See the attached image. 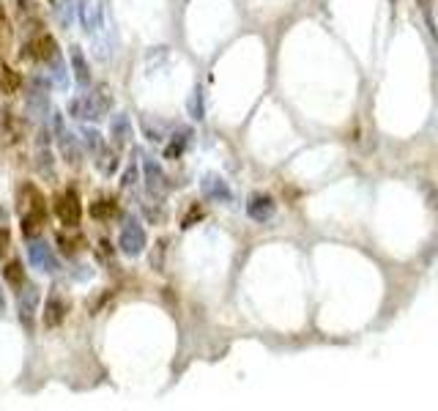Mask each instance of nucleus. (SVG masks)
<instances>
[{
  "mask_svg": "<svg viewBox=\"0 0 438 411\" xmlns=\"http://www.w3.org/2000/svg\"><path fill=\"white\" fill-rule=\"evenodd\" d=\"M17 212H19V222H22V233L28 239H33L36 233L44 228V195L36 189L33 184H25L19 189V203H17Z\"/></svg>",
  "mask_w": 438,
  "mask_h": 411,
  "instance_id": "f257e3e1",
  "label": "nucleus"
},
{
  "mask_svg": "<svg viewBox=\"0 0 438 411\" xmlns=\"http://www.w3.org/2000/svg\"><path fill=\"white\" fill-rule=\"evenodd\" d=\"M110 110V96L99 93V90H88L80 93L77 99L69 102V113L77 121H102Z\"/></svg>",
  "mask_w": 438,
  "mask_h": 411,
  "instance_id": "f03ea898",
  "label": "nucleus"
},
{
  "mask_svg": "<svg viewBox=\"0 0 438 411\" xmlns=\"http://www.w3.org/2000/svg\"><path fill=\"white\" fill-rule=\"evenodd\" d=\"M118 247H121V252L123 255H129V258H137V255L145 250V228L140 225L137 217H132V214L123 217Z\"/></svg>",
  "mask_w": 438,
  "mask_h": 411,
  "instance_id": "7ed1b4c3",
  "label": "nucleus"
},
{
  "mask_svg": "<svg viewBox=\"0 0 438 411\" xmlns=\"http://www.w3.org/2000/svg\"><path fill=\"white\" fill-rule=\"evenodd\" d=\"M53 132H55L58 151L63 154V160L69 162V165H77V162H80V154H83V151H80V140L66 129V121H63L61 113H53Z\"/></svg>",
  "mask_w": 438,
  "mask_h": 411,
  "instance_id": "20e7f679",
  "label": "nucleus"
},
{
  "mask_svg": "<svg viewBox=\"0 0 438 411\" xmlns=\"http://www.w3.org/2000/svg\"><path fill=\"white\" fill-rule=\"evenodd\" d=\"M55 214L58 219L66 225V228H77L80 225V217H83V209H80V197L74 189H66L55 197Z\"/></svg>",
  "mask_w": 438,
  "mask_h": 411,
  "instance_id": "39448f33",
  "label": "nucleus"
},
{
  "mask_svg": "<svg viewBox=\"0 0 438 411\" xmlns=\"http://www.w3.org/2000/svg\"><path fill=\"white\" fill-rule=\"evenodd\" d=\"M77 14H80V22H83V31L93 36L105 25V3L102 0H80Z\"/></svg>",
  "mask_w": 438,
  "mask_h": 411,
  "instance_id": "423d86ee",
  "label": "nucleus"
},
{
  "mask_svg": "<svg viewBox=\"0 0 438 411\" xmlns=\"http://www.w3.org/2000/svg\"><path fill=\"white\" fill-rule=\"evenodd\" d=\"M38 299H41V291H38V286H33V283H22V288H19V321L25 323V329H31L33 326V316H36V307H38Z\"/></svg>",
  "mask_w": 438,
  "mask_h": 411,
  "instance_id": "0eeeda50",
  "label": "nucleus"
},
{
  "mask_svg": "<svg viewBox=\"0 0 438 411\" xmlns=\"http://www.w3.org/2000/svg\"><path fill=\"white\" fill-rule=\"evenodd\" d=\"M28 258H31L33 269L44 271V274H53L55 269H58V258H55L53 247H50L44 239H33V241L28 244Z\"/></svg>",
  "mask_w": 438,
  "mask_h": 411,
  "instance_id": "6e6552de",
  "label": "nucleus"
},
{
  "mask_svg": "<svg viewBox=\"0 0 438 411\" xmlns=\"http://www.w3.org/2000/svg\"><path fill=\"white\" fill-rule=\"evenodd\" d=\"M110 137H113L115 148H126L132 143V121L126 113H115L110 118Z\"/></svg>",
  "mask_w": 438,
  "mask_h": 411,
  "instance_id": "1a4fd4ad",
  "label": "nucleus"
},
{
  "mask_svg": "<svg viewBox=\"0 0 438 411\" xmlns=\"http://www.w3.org/2000/svg\"><path fill=\"white\" fill-rule=\"evenodd\" d=\"M200 189L209 200H217V203H228L230 200V187L228 181H222L217 173H206L203 181H200Z\"/></svg>",
  "mask_w": 438,
  "mask_h": 411,
  "instance_id": "9d476101",
  "label": "nucleus"
},
{
  "mask_svg": "<svg viewBox=\"0 0 438 411\" xmlns=\"http://www.w3.org/2000/svg\"><path fill=\"white\" fill-rule=\"evenodd\" d=\"M277 212V203L268 195H252L249 203H246V214L252 217L255 222H268Z\"/></svg>",
  "mask_w": 438,
  "mask_h": 411,
  "instance_id": "9b49d317",
  "label": "nucleus"
},
{
  "mask_svg": "<svg viewBox=\"0 0 438 411\" xmlns=\"http://www.w3.org/2000/svg\"><path fill=\"white\" fill-rule=\"evenodd\" d=\"M63 316H66V296L58 293V288H53V293L47 299V310H44V326L55 329L58 323L63 321Z\"/></svg>",
  "mask_w": 438,
  "mask_h": 411,
  "instance_id": "f8f14e48",
  "label": "nucleus"
},
{
  "mask_svg": "<svg viewBox=\"0 0 438 411\" xmlns=\"http://www.w3.org/2000/svg\"><path fill=\"white\" fill-rule=\"evenodd\" d=\"M142 176H145V187L151 192H165L167 189V179H165L162 167L151 157H145V162H142Z\"/></svg>",
  "mask_w": 438,
  "mask_h": 411,
  "instance_id": "ddd939ff",
  "label": "nucleus"
},
{
  "mask_svg": "<svg viewBox=\"0 0 438 411\" xmlns=\"http://www.w3.org/2000/svg\"><path fill=\"white\" fill-rule=\"evenodd\" d=\"M69 61H71V72H74V80L88 88L90 85V66H88V58L80 47H71L69 50Z\"/></svg>",
  "mask_w": 438,
  "mask_h": 411,
  "instance_id": "4468645a",
  "label": "nucleus"
},
{
  "mask_svg": "<svg viewBox=\"0 0 438 411\" xmlns=\"http://www.w3.org/2000/svg\"><path fill=\"white\" fill-rule=\"evenodd\" d=\"M189 145H192V129H178L173 137H170L167 148H165V157L167 160H178Z\"/></svg>",
  "mask_w": 438,
  "mask_h": 411,
  "instance_id": "2eb2a0df",
  "label": "nucleus"
},
{
  "mask_svg": "<svg viewBox=\"0 0 438 411\" xmlns=\"http://www.w3.org/2000/svg\"><path fill=\"white\" fill-rule=\"evenodd\" d=\"M58 53V44H55V38L50 33H41V36L33 41V58L36 61H41V63H50Z\"/></svg>",
  "mask_w": 438,
  "mask_h": 411,
  "instance_id": "dca6fc26",
  "label": "nucleus"
},
{
  "mask_svg": "<svg viewBox=\"0 0 438 411\" xmlns=\"http://www.w3.org/2000/svg\"><path fill=\"white\" fill-rule=\"evenodd\" d=\"M50 66V72H53V83L58 85L61 90H66L69 88V77H66V66H63V58L61 55H55L53 61L47 63Z\"/></svg>",
  "mask_w": 438,
  "mask_h": 411,
  "instance_id": "f3484780",
  "label": "nucleus"
},
{
  "mask_svg": "<svg viewBox=\"0 0 438 411\" xmlns=\"http://www.w3.org/2000/svg\"><path fill=\"white\" fill-rule=\"evenodd\" d=\"M3 277H6V283H9V286H14V291H19V288H22V283H25V271H22V264H19V261H11V264H6V269H3Z\"/></svg>",
  "mask_w": 438,
  "mask_h": 411,
  "instance_id": "a211bd4d",
  "label": "nucleus"
},
{
  "mask_svg": "<svg viewBox=\"0 0 438 411\" xmlns=\"http://www.w3.org/2000/svg\"><path fill=\"white\" fill-rule=\"evenodd\" d=\"M90 214H93V219H113V217L118 214V206L105 197V200H96V203L90 206Z\"/></svg>",
  "mask_w": 438,
  "mask_h": 411,
  "instance_id": "6ab92c4d",
  "label": "nucleus"
},
{
  "mask_svg": "<svg viewBox=\"0 0 438 411\" xmlns=\"http://www.w3.org/2000/svg\"><path fill=\"white\" fill-rule=\"evenodd\" d=\"M93 157H96V167H99V170H102L105 176H110V173L115 170V157H113V154H110L107 148H102V151H96Z\"/></svg>",
  "mask_w": 438,
  "mask_h": 411,
  "instance_id": "aec40b11",
  "label": "nucleus"
},
{
  "mask_svg": "<svg viewBox=\"0 0 438 411\" xmlns=\"http://www.w3.org/2000/svg\"><path fill=\"white\" fill-rule=\"evenodd\" d=\"M187 110H189V115L192 118H203V88H194L192 96H189V102H187Z\"/></svg>",
  "mask_w": 438,
  "mask_h": 411,
  "instance_id": "412c9836",
  "label": "nucleus"
},
{
  "mask_svg": "<svg viewBox=\"0 0 438 411\" xmlns=\"http://www.w3.org/2000/svg\"><path fill=\"white\" fill-rule=\"evenodd\" d=\"M19 85V77L11 69H3V83H0V88L6 90V93H11V90Z\"/></svg>",
  "mask_w": 438,
  "mask_h": 411,
  "instance_id": "4be33fe9",
  "label": "nucleus"
},
{
  "mask_svg": "<svg viewBox=\"0 0 438 411\" xmlns=\"http://www.w3.org/2000/svg\"><path fill=\"white\" fill-rule=\"evenodd\" d=\"M58 244H63V250L66 252H74L80 244H83V239H66V236H58Z\"/></svg>",
  "mask_w": 438,
  "mask_h": 411,
  "instance_id": "5701e85b",
  "label": "nucleus"
},
{
  "mask_svg": "<svg viewBox=\"0 0 438 411\" xmlns=\"http://www.w3.org/2000/svg\"><path fill=\"white\" fill-rule=\"evenodd\" d=\"M9 244H11V233L6 231V228H0V258L6 255V250H9Z\"/></svg>",
  "mask_w": 438,
  "mask_h": 411,
  "instance_id": "b1692460",
  "label": "nucleus"
},
{
  "mask_svg": "<svg viewBox=\"0 0 438 411\" xmlns=\"http://www.w3.org/2000/svg\"><path fill=\"white\" fill-rule=\"evenodd\" d=\"M135 181H137V170H135V165H129V167H126V173H123V184H126V187H132Z\"/></svg>",
  "mask_w": 438,
  "mask_h": 411,
  "instance_id": "393cba45",
  "label": "nucleus"
},
{
  "mask_svg": "<svg viewBox=\"0 0 438 411\" xmlns=\"http://www.w3.org/2000/svg\"><path fill=\"white\" fill-rule=\"evenodd\" d=\"M3 310H6V299H3V291H0V316H3Z\"/></svg>",
  "mask_w": 438,
  "mask_h": 411,
  "instance_id": "a878e982",
  "label": "nucleus"
},
{
  "mask_svg": "<svg viewBox=\"0 0 438 411\" xmlns=\"http://www.w3.org/2000/svg\"><path fill=\"white\" fill-rule=\"evenodd\" d=\"M53 3H55V0H53Z\"/></svg>",
  "mask_w": 438,
  "mask_h": 411,
  "instance_id": "bb28decb",
  "label": "nucleus"
}]
</instances>
